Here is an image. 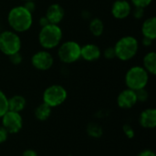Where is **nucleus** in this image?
Listing matches in <instances>:
<instances>
[{
    "label": "nucleus",
    "instance_id": "nucleus-32",
    "mask_svg": "<svg viewBox=\"0 0 156 156\" xmlns=\"http://www.w3.org/2000/svg\"><path fill=\"white\" fill-rule=\"evenodd\" d=\"M40 24H41L42 27H44V26H46V25L48 24V19H47L46 16H45V17H42V18L40 19Z\"/></svg>",
    "mask_w": 156,
    "mask_h": 156
},
{
    "label": "nucleus",
    "instance_id": "nucleus-34",
    "mask_svg": "<svg viewBox=\"0 0 156 156\" xmlns=\"http://www.w3.org/2000/svg\"><path fill=\"white\" fill-rule=\"evenodd\" d=\"M24 1H33V0H24Z\"/></svg>",
    "mask_w": 156,
    "mask_h": 156
},
{
    "label": "nucleus",
    "instance_id": "nucleus-17",
    "mask_svg": "<svg viewBox=\"0 0 156 156\" xmlns=\"http://www.w3.org/2000/svg\"><path fill=\"white\" fill-rule=\"evenodd\" d=\"M144 69L154 75L156 73V54L155 52H150L146 54V56L144 58Z\"/></svg>",
    "mask_w": 156,
    "mask_h": 156
},
{
    "label": "nucleus",
    "instance_id": "nucleus-3",
    "mask_svg": "<svg viewBox=\"0 0 156 156\" xmlns=\"http://www.w3.org/2000/svg\"><path fill=\"white\" fill-rule=\"evenodd\" d=\"M115 54L121 60H129L135 56L138 50V41L131 36L122 37L114 47Z\"/></svg>",
    "mask_w": 156,
    "mask_h": 156
},
{
    "label": "nucleus",
    "instance_id": "nucleus-7",
    "mask_svg": "<svg viewBox=\"0 0 156 156\" xmlns=\"http://www.w3.org/2000/svg\"><path fill=\"white\" fill-rule=\"evenodd\" d=\"M80 46L75 41H67L63 43L58 49V58L65 63H72L80 57Z\"/></svg>",
    "mask_w": 156,
    "mask_h": 156
},
{
    "label": "nucleus",
    "instance_id": "nucleus-19",
    "mask_svg": "<svg viewBox=\"0 0 156 156\" xmlns=\"http://www.w3.org/2000/svg\"><path fill=\"white\" fill-rule=\"evenodd\" d=\"M103 28H104L103 23L99 18H94L90 24V30L96 37H99L102 34Z\"/></svg>",
    "mask_w": 156,
    "mask_h": 156
},
{
    "label": "nucleus",
    "instance_id": "nucleus-24",
    "mask_svg": "<svg viewBox=\"0 0 156 156\" xmlns=\"http://www.w3.org/2000/svg\"><path fill=\"white\" fill-rule=\"evenodd\" d=\"M9 58H10V61L13 64H16V65L19 64L22 61V57L19 54V52H16V53H14V54L10 55L9 56Z\"/></svg>",
    "mask_w": 156,
    "mask_h": 156
},
{
    "label": "nucleus",
    "instance_id": "nucleus-12",
    "mask_svg": "<svg viewBox=\"0 0 156 156\" xmlns=\"http://www.w3.org/2000/svg\"><path fill=\"white\" fill-rule=\"evenodd\" d=\"M64 16V10L58 4H53L49 5L47 10L46 17L50 24L58 25Z\"/></svg>",
    "mask_w": 156,
    "mask_h": 156
},
{
    "label": "nucleus",
    "instance_id": "nucleus-4",
    "mask_svg": "<svg viewBox=\"0 0 156 156\" xmlns=\"http://www.w3.org/2000/svg\"><path fill=\"white\" fill-rule=\"evenodd\" d=\"M125 82L130 90H138L144 89L148 82V72L142 67H133L128 70Z\"/></svg>",
    "mask_w": 156,
    "mask_h": 156
},
{
    "label": "nucleus",
    "instance_id": "nucleus-15",
    "mask_svg": "<svg viewBox=\"0 0 156 156\" xmlns=\"http://www.w3.org/2000/svg\"><path fill=\"white\" fill-rule=\"evenodd\" d=\"M142 31L143 34L144 36V37L150 38L152 40L155 39L156 37V18L154 16L150 17L148 19H146L144 24H143V27H142Z\"/></svg>",
    "mask_w": 156,
    "mask_h": 156
},
{
    "label": "nucleus",
    "instance_id": "nucleus-33",
    "mask_svg": "<svg viewBox=\"0 0 156 156\" xmlns=\"http://www.w3.org/2000/svg\"><path fill=\"white\" fill-rule=\"evenodd\" d=\"M151 42H152V39H150V38H147V37H144V43L146 46H148V45H151Z\"/></svg>",
    "mask_w": 156,
    "mask_h": 156
},
{
    "label": "nucleus",
    "instance_id": "nucleus-31",
    "mask_svg": "<svg viewBox=\"0 0 156 156\" xmlns=\"http://www.w3.org/2000/svg\"><path fill=\"white\" fill-rule=\"evenodd\" d=\"M22 156H38L37 154L33 150H27L23 153Z\"/></svg>",
    "mask_w": 156,
    "mask_h": 156
},
{
    "label": "nucleus",
    "instance_id": "nucleus-6",
    "mask_svg": "<svg viewBox=\"0 0 156 156\" xmlns=\"http://www.w3.org/2000/svg\"><path fill=\"white\" fill-rule=\"evenodd\" d=\"M66 99H67V91L60 85L49 86L43 93L44 103L48 104L51 108L62 104Z\"/></svg>",
    "mask_w": 156,
    "mask_h": 156
},
{
    "label": "nucleus",
    "instance_id": "nucleus-21",
    "mask_svg": "<svg viewBox=\"0 0 156 156\" xmlns=\"http://www.w3.org/2000/svg\"><path fill=\"white\" fill-rule=\"evenodd\" d=\"M88 132H89V134L93 137H100L102 133L101 127L98 126L97 124H90L88 129Z\"/></svg>",
    "mask_w": 156,
    "mask_h": 156
},
{
    "label": "nucleus",
    "instance_id": "nucleus-5",
    "mask_svg": "<svg viewBox=\"0 0 156 156\" xmlns=\"http://www.w3.org/2000/svg\"><path fill=\"white\" fill-rule=\"evenodd\" d=\"M21 48V41L19 37L12 31H4L0 33V50L10 56L14 53L19 52Z\"/></svg>",
    "mask_w": 156,
    "mask_h": 156
},
{
    "label": "nucleus",
    "instance_id": "nucleus-29",
    "mask_svg": "<svg viewBox=\"0 0 156 156\" xmlns=\"http://www.w3.org/2000/svg\"><path fill=\"white\" fill-rule=\"evenodd\" d=\"M124 132H125V133H126V135L128 137H133V131L129 125L124 126Z\"/></svg>",
    "mask_w": 156,
    "mask_h": 156
},
{
    "label": "nucleus",
    "instance_id": "nucleus-22",
    "mask_svg": "<svg viewBox=\"0 0 156 156\" xmlns=\"http://www.w3.org/2000/svg\"><path fill=\"white\" fill-rule=\"evenodd\" d=\"M135 93H136V97H137V101H144L147 100L148 98V93L147 91L144 89H141V90H134Z\"/></svg>",
    "mask_w": 156,
    "mask_h": 156
},
{
    "label": "nucleus",
    "instance_id": "nucleus-14",
    "mask_svg": "<svg viewBox=\"0 0 156 156\" xmlns=\"http://www.w3.org/2000/svg\"><path fill=\"white\" fill-rule=\"evenodd\" d=\"M140 123L144 128L153 129L156 126V111L154 109H147L144 111L140 116Z\"/></svg>",
    "mask_w": 156,
    "mask_h": 156
},
{
    "label": "nucleus",
    "instance_id": "nucleus-27",
    "mask_svg": "<svg viewBox=\"0 0 156 156\" xmlns=\"http://www.w3.org/2000/svg\"><path fill=\"white\" fill-rule=\"evenodd\" d=\"M144 8L142 7H136L135 10L133 11V16L136 17V18H141L143 16H144Z\"/></svg>",
    "mask_w": 156,
    "mask_h": 156
},
{
    "label": "nucleus",
    "instance_id": "nucleus-1",
    "mask_svg": "<svg viewBox=\"0 0 156 156\" xmlns=\"http://www.w3.org/2000/svg\"><path fill=\"white\" fill-rule=\"evenodd\" d=\"M8 24L16 32H24L32 25V15L24 5L16 6L8 13Z\"/></svg>",
    "mask_w": 156,
    "mask_h": 156
},
{
    "label": "nucleus",
    "instance_id": "nucleus-23",
    "mask_svg": "<svg viewBox=\"0 0 156 156\" xmlns=\"http://www.w3.org/2000/svg\"><path fill=\"white\" fill-rule=\"evenodd\" d=\"M152 1L153 0H132L133 4L136 7H142V8H144L147 5H149Z\"/></svg>",
    "mask_w": 156,
    "mask_h": 156
},
{
    "label": "nucleus",
    "instance_id": "nucleus-10",
    "mask_svg": "<svg viewBox=\"0 0 156 156\" xmlns=\"http://www.w3.org/2000/svg\"><path fill=\"white\" fill-rule=\"evenodd\" d=\"M137 97H136V93L134 90H125L123 91H122L117 99V102L118 105L121 108L123 109H130L133 106H134V104L137 102Z\"/></svg>",
    "mask_w": 156,
    "mask_h": 156
},
{
    "label": "nucleus",
    "instance_id": "nucleus-25",
    "mask_svg": "<svg viewBox=\"0 0 156 156\" xmlns=\"http://www.w3.org/2000/svg\"><path fill=\"white\" fill-rule=\"evenodd\" d=\"M104 56L108 59H112V58H115L116 54H115L114 48H106L105 51H104Z\"/></svg>",
    "mask_w": 156,
    "mask_h": 156
},
{
    "label": "nucleus",
    "instance_id": "nucleus-8",
    "mask_svg": "<svg viewBox=\"0 0 156 156\" xmlns=\"http://www.w3.org/2000/svg\"><path fill=\"white\" fill-rule=\"evenodd\" d=\"M2 119L3 127L7 131L8 133H16L21 130L23 122L19 112L7 111L2 116Z\"/></svg>",
    "mask_w": 156,
    "mask_h": 156
},
{
    "label": "nucleus",
    "instance_id": "nucleus-18",
    "mask_svg": "<svg viewBox=\"0 0 156 156\" xmlns=\"http://www.w3.org/2000/svg\"><path fill=\"white\" fill-rule=\"evenodd\" d=\"M51 113V107L46 103L40 104L35 111V116L39 121H46Z\"/></svg>",
    "mask_w": 156,
    "mask_h": 156
},
{
    "label": "nucleus",
    "instance_id": "nucleus-20",
    "mask_svg": "<svg viewBox=\"0 0 156 156\" xmlns=\"http://www.w3.org/2000/svg\"><path fill=\"white\" fill-rule=\"evenodd\" d=\"M8 111V99L5 93L0 90V118Z\"/></svg>",
    "mask_w": 156,
    "mask_h": 156
},
{
    "label": "nucleus",
    "instance_id": "nucleus-30",
    "mask_svg": "<svg viewBox=\"0 0 156 156\" xmlns=\"http://www.w3.org/2000/svg\"><path fill=\"white\" fill-rule=\"evenodd\" d=\"M138 156H156L155 154L153 152V151H151V150H145V151H144V152H142Z\"/></svg>",
    "mask_w": 156,
    "mask_h": 156
},
{
    "label": "nucleus",
    "instance_id": "nucleus-28",
    "mask_svg": "<svg viewBox=\"0 0 156 156\" xmlns=\"http://www.w3.org/2000/svg\"><path fill=\"white\" fill-rule=\"evenodd\" d=\"M26 5H24L29 12H32L35 9V4L33 3V1H26Z\"/></svg>",
    "mask_w": 156,
    "mask_h": 156
},
{
    "label": "nucleus",
    "instance_id": "nucleus-26",
    "mask_svg": "<svg viewBox=\"0 0 156 156\" xmlns=\"http://www.w3.org/2000/svg\"><path fill=\"white\" fill-rule=\"evenodd\" d=\"M7 135H8L7 131L4 127H0V144L5 142V140L7 139Z\"/></svg>",
    "mask_w": 156,
    "mask_h": 156
},
{
    "label": "nucleus",
    "instance_id": "nucleus-9",
    "mask_svg": "<svg viewBox=\"0 0 156 156\" xmlns=\"http://www.w3.org/2000/svg\"><path fill=\"white\" fill-rule=\"evenodd\" d=\"M53 58L47 51H38L32 57L33 66L39 70H47L53 65Z\"/></svg>",
    "mask_w": 156,
    "mask_h": 156
},
{
    "label": "nucleus",
    "instance_id": "nucleus-11",
    "mask_svg": "<svg viewBox=\"0 0 156 156\" xmlns=\"http://www.w3.org/2000/svg\"><path fill=\"white\" fill-rule=\"evenodd\" d=\"M112 13L113 16L118 19L125 18L131 13V5L125 0H117L112 5Z\"/></svg>",
    "mask_w": 156,
    "mask_h": 156
},
{
    "label": "nucleus",
    "instance_id": "nucleus-16",
    "mask_svg": "<svg viewBox=\"0 0 156 156\" xmlns=\"http://www.w3.org/2000/svg\"><path fill=\"white\" fill-rule=\"evenodd\" d=\"M26 106V100L20 95H15L8 100V111L19 112Z\"/></svg>",
    "mask_w": 156,
    "mask_h": 156
},
{
    "label": "nucleus",
    "instance_id": "nucleus-13",
    "mask_svg": "<svg viewBox=\"0 0 156 156\" xmlns=\"http://www.w3.org/2000/svg\"><path fill=\"white\" fill-rule=\"evenodd\" d=\"M101 49L94 44H87L80 48V57L87 61H93L100 58Z\"/></svg>",
    "mask_w": 156,
    "mask_h": 156
},
{
    "label": "nucleus",
    "instance_id": "nucleus-2",
    "mask_svg": "<svg viewBox=\"0 0 156 156\" xmlns=\"http://www.w3.org/2000/svg\"><path fill=\"white\" fill-rule=\"evenodd\" d=\"M62 37V31L58 25L50 24L42 27L39 32V42L45 48H53L58 46Z\"/></svg>",
    "mask_w": 156,
    "mask_h": 156
}]
</instances>
